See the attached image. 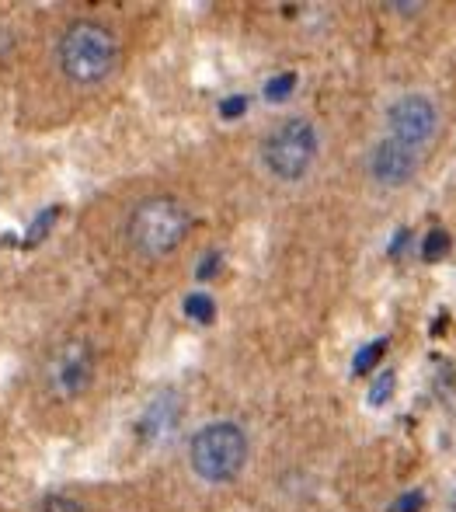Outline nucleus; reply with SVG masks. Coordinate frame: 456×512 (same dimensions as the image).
Masks as SVG:
<instances>
[{"mask_svg":"<svg viewBox=\"0 0 456 512\" xmlns=\"http://www.w3.org/2000/svg\"><path fill=\"white\" fill-rule=\"evenodd\" d=\"M56 70L67 84L74 88H101L119 67V39L105 21L77 18L56 39Z\"/></svg>","mask_w":456,"mask_h":512,"instance_id":"1","label":"nucleus"},{"mask_svg":"<svg viewBox=\"0 0 456 512\" xmlns=\"http://www.w3.org/2000/svg\"><path fill=\"white\" fill-rule=\"evenodd\" d=\"M192 234V213L178 196H143L126 216V244L147 262L171 258Z\"/></svg>","mask_w":456,"mask_h":512,"instance_id":"2","label":"nucleus"},{"mask_svg":"<svg viewBox=\"0 0 456 512\" xmlns=\"http://www.w3.org/2000/svg\"><path fill=\"white\" fill-rule=\"evenodd\" d=\"M321 129L307 115H286L265 133L262 140V168L279 185H296L310 178L321 161Z\"/></svg>","mask_w":456,"mask_h":512,"instance_id":"3","label":"nucleus"},{"mask_svg":"<svg viewBox=\"0 0 456 512\" xmlns=\"http://www.w3.org/2000/svg\"><path fill=\"white\" fill-rule=\"evenodd\" d=\"M251 457V439L241 422L234 418H216L202 425L188 439V467L206 485H230L244 474Z\"/></svg>","mask_w":456,"mask_h":512,"instance_id":"4","label":"nucleus"},{"mask_svg":"<svg viewBox=\"0 0 456 512\" xmlns=\"http://www.w3.org/2000/svg\"><path fill=\"white\" fill-rule=\"evenodd\" d=\"M94 373H98V356L94 345L84 335H70L49 349L42 363V387L53 401H77L91 391Z\"/></svg>","mask_w":456,"mask_h":512,"instance_id":"5","label":"nucleus"},{"mask_svg":"<svg viewBox=\"0 0 456 512\" xmlns=\"http://www.w3.org/2000/svg\"><path fill=\"white\" fill-rule=\"evenodd\" d=\"M439 133H443V108L425 91H404L401 98L387 105L383 115V136L397 140L401 147L415 150V154H429L436 147Z\"/></svg>","mask_w":456,"mask_h":512,"instance_id":"6","label":"nucleus"},{"mask_svg":"<svg viewBox=\"0 0 456 512\" xmlns=\"http://www.w3.org/2000/svg\"><path fill=\"white\" fill-rule=\"evenodd\" d=\"M422 161H425L422 154L401 147V143L390 140V136H380L366 154V171L380 189L397 192V189H408V185L415 182L418 171H422Z\"/></svg>","mask_w":456,"mask_h":512,"instance_id":"7","label":"nucleus"},{"mask_svg":"<svg viewBox=\"0 0 456 512\" xmlns=\"http://www.w3.org/2000/svg\"><path fill=\"white\" fill-rule=\"evenodd\" d=\"M39 512H88L77 499H67V495H53L39 506Z\"/></svg>","mask_w":456,"mask_h":512,"instance_id":"8","label":"nucleus"}]
</instances>
